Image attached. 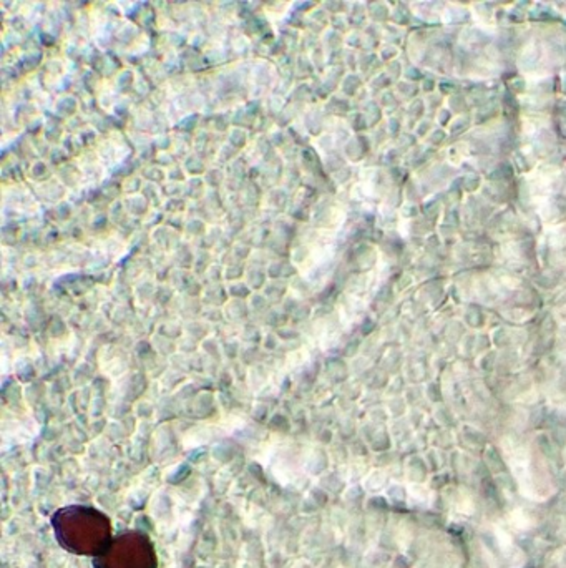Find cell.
<instances>
[{
    "mask_svg": "<svg viewBox=\"0 0 566 568\" xmlns=\"http://www.w3.org/2000/svg\"><path fill=\"white\" fill-rule=\"evenodd\" d=\"M58 535L67 549L78 553L100 550L108 540V529L103 520L93 515H72L58 527Z\"/></svg>",
    "mask_w": 566,
    "mask_h": 568,
    "instance_id": "obj_1",
    "label": "cell"
},
{
    "mask_svg": "<svg viewBox=\"0 0 566 568\" xmlns=\"http://www.w3.org/2000/svg\"><path fill=\"white\" fill-rule=\"evenodd\" d=\"M103 568H153L155 553L151 545L141 537L125 535L105 555Z\"/></svg>",
    "mask_w": 566,
    "mask_h": 568,
    "instance_id": "obj_2",
    "label": "cell"
}]
</instances>
